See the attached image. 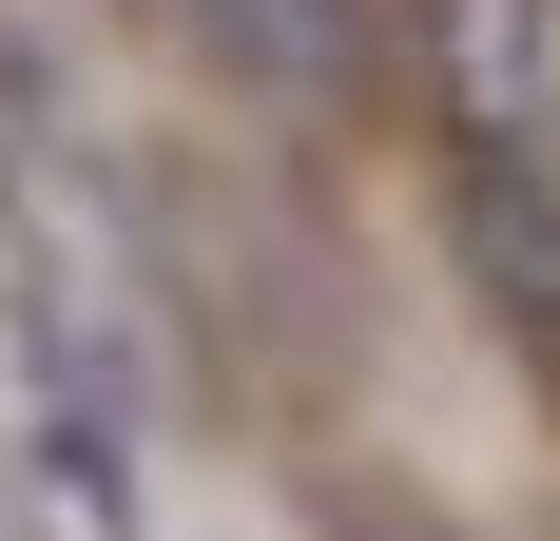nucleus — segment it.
I'll return each mask as SVG.
<instances>
[{"mask_svg": "<svg viewBox=\"0 0 560 541\" xmlns=\"http://www.w3.org/2000/svg\"><path fill=\"white\" fill-rule=\"evenodd\" d=\"M464 270H483V310L560 368V194H541V174H503V136L464 156Z\"/></svg>", "mask_w": 560, "mask_h": 541, "instance_id": "f257e3e1", "label": "nucleus"}, {"mask_svg": "<svg viewBox=\"0 0 560 541\" xmlns=\"http://www.w3.org/2000/svg\"><path fill=\"white\" fill-rule=\"evenodd\" d=\"M445 97H464V136H522V97H541V0H445Z\"/></svg>", "mask_w": 560, "mask_h": 541, "instance_id": "f03ea898", "label": "nucleus"}]
</instances>
